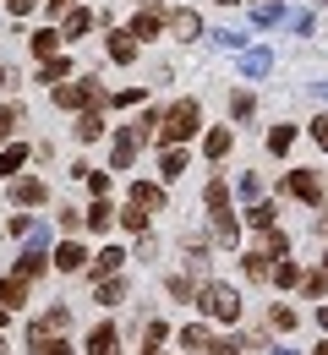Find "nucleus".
I'll use <instances>...</instances> for the list:
<instances>
[{"instance_id": "obj_1", "label": "nucleus", "mask_w": 328, "mask_h": 355, "mask_svg": "<svg viewBox=\"0 0 328 355\" xmlns=\"http://www.w3.org/2000/svg\"><path fill=\"white\" fill-rule=\"evenodd\" d=\"M197 126H202V110H197V98H181V104H170V115L159 121V137H153V142L175 148V142L197 137Z\"/></svg>"}, {"instance_id": "obj_2", "label": "nucleus", "mask_w": 328, "mask_h": 355, "mask_svg": "<svg viewBox=\"0 0 328 355\" xmlns=\"http://www.w3.org/2000/svg\"><path fill=\"white\" fill-rule=\"evenodd\" d=\"M197 306H202V317H214V322H235L241 317V295H235L230 284H197Z\"/></svg>"}, {"instance_id": "obj_3", "label": "nucleus", "mask_w": 328, "mask_h": 355, "mask_svg": "<svg viewBox=\"0 0 328 355\" xmlns=\"http://www.w3.org/2000/svg\"><path fill=\"white\" fill-rule=\"evenodd\" d=\"M49 93H55V104H60V110H88V104H110L98 83H55Z\"/></svg>"}, {"instance_id": "obj_4", "label": "nucleus", "mask_w": 328, "mask_h": 355, "mask_svg": "<svg viewBox=\"0 0 328 355\" xmlns=\"http://www.w3.org/2000/svg\"><path fill=\"white\" fill-rule=\"evenodd\" d=\"M284 191L301 197V202H312V208L323 202V180H318V170H290V175H284Z\"/></svg>"}, {"instance_id": "obj_5", "label": "nucleus", "mask_w": 328, "mask_h": 355, "mask_svg": "<svg viewBox=\"0 0 328 355\" xmlns=\"http://www.w3.org/2000/svg\"><path fill=\"white\" fill-rule=\"evenodd\" d=\"M44 197H49V191H44V180H39V175H11V202H17V208H39Z\"/></svg>"}, {"instance_id": "obj_6", "label": "nucleus", "mask_w": 328, "mask_h": 355, "mask_svg": "<svg viewBox=\"0 0 328 355\" xmlns=\"http://www.w3.org/2000/svg\"><path fill=\"white\" fill-rule=\"evenodd\" d=\"M137 132H132V126H126V132L115 137V148H110V170H132V164H137Z\"/></svg>"}, {"instance_id": "obj_7", "label": "nucleus", "mask_w": 328, "mask_h": 355, "mask_svg": "<svg viewBox=\"0 0 328 355\" xmlns=\"http://www.w3.org/2000/svg\"><path fill=\"white\" fill-rule=\"evenodd\" d=\"M159 28H170V17H164V11L153 6V0H148V6H137V22H132V39H153Z\"/></svg>"}, {"instance_id": "obj_8", "label": "nucleus", "mask_w": 328, "mask_h": 355, "mask_svg": "<svg viewBox=\"0 0 328 355\" xmlns=\"http://www.w3.org/2000/svg\"><path fill=\"white\" fill-rule=\"evenodd\" d=\"M98 137H104V104H88L77 115V142H98Z\"/></svg>"}, {"instance_id": "obj_9", "label": "nucleus", "mask_w": 328, "mask_h": 355, "mask_svg": "<svg viewBox=\"0 0 328 355\" xmlns=\"http://www.w3.org/2000/svg\"><path fill=\"white\" fill-rule=\"evenodd\" d=\"M110 60H115V66H132V60H137V39H132V28H126V33H121V28L110 33Z\"/></svg>"}, {"instance_id": "obj_10", "label": "nucleus", "mask_w": 328, "mask_h": 355, "mask_svg": "<svg viewBox=\"0 0 328 355\" xmlns=\"http://www.w3.org/2000/svg\"><path fill=\"white\" fill-rule=\"evenodd\" d=\"M49 268V257H44V246H28V252H22V257H17V279H28V284H33V279H39V273H44Z\"/></svg>"}, {"instance_id": "obj_11", "label": "nucleus", "mask_w": 328, "mask_h": 355, "mask_svg": "<svg viewBox=\"0 0 328 355\" xmlns=\"http://www.w3.org/2000/svg\"><path fill=\"white\" fill-rule=\"evenodd\" d=\"M187 164H191L187 148L175 142V148H164V159H159V175H164V180H181V175H187Z\"/></svg>"}, {"instance_id": "obj_12", "label": "nucleus", "mask_w": 328, "mask_h": 355, "mask_svg": "<svg viewBox=\"0 0 328 355\" xmlns=\"http://www.w3.org/2000/svg\"><path fill=\"white\" fill-rule=\"evenodd\" d=\"M115 345H121V334L110 322H98L94 334H88V355H115Z\"/></svg>"}, {"instance_id": "obj_13", "label": "nucleus", "mask_w": 328, "mask_h": 355, "mask_svg": "<svg viewBox=\"0 0 328 355\" xmlns=\"http://www.w3.org/2000/svg\"><path fill=\"white\" fill-rule=\"evenodd\" d=\"M28 345L33 355H71V345H60V334H39V328H28Z\"/></svg>"}, {"instance_id": "obj_14", "label": "nucleus", "mask_w": 328, "mask_h": 355, "mask_svg": "<svg viewBox=\"0 0 328 355\" xmlns=\"http://www.w3.org/2000/svg\"><path fill=\"white\" fill-rule=\"evenodd\" d=\"M132 202H142L148 214H159V208H164V186H153V180H137V186H132Z\"/></svg>"}, {"instance_id": "obj_15", "label": "nucleus", "mask_w": 328, "mask_h": 355, "mask_svg": "<svg viewBox=\"0 0 328 355\" xmlns=\"http://www.w3.org/2000/svg\"><path fill=\"white\" fill-rule=\"evenodd\" d=\"M170 33L187 44V39H197L202 33V22H197V11H170Z\"/></svg>"}, {"instance_id": "obj_16", "label": "nucleus", "mask_w": 328, "mask_h": 355, "mask_svg": "<svg viewBox=\"0 0 328 355\" xmlns=\"http://www.w3.org/2000/svg\"><path fill=\"white\" fill-rule=\"evenodd\" d=\"M94 22H98L94 11H83V6H77V11H66V28H60V39H83Z\"/></svg>"}, {"instance_id": "obj_17", "label": "nucleus", "mask_w": 328, "mask_h": 355, "mask_svg": "<svg viewBox=\"0 0 328 355\" xmlns=\"http://www.w3.org/2000/svg\"><path fill=\"white\" fill-rule=\"evenodd\" d=\"M214 235H219L225 246H235V241H241V224H235L230 208H214Z\"/></svg>"}, {"instance_id": "obj_18", "label": "nucleus", "mask_w": 328, "mask_h": 355, "mask_svg": "<svg viewBox=\"0 0 328 355\" xmlns=\"http://www.w3.org/2000/svg\"><path fill=\"white\" fill-rule=\"evenodd\" d=\"M22 301H28V279H0V306L17 311Z\"/></svg>"}, {"instance_id": "obj_19", "label": "nucleus", "mask_w": 328, "mask_h": 355, "mask_svg": "<svg viewBox=\"0 0 328 355\" xmlns=\"http://www.w3.org/2000/svg\"><path fill=\"white\" fill-rule=\"evenodd\" d=\"M230 142H235L230 126H214V132L202 137V153H208V159H225V153H230Z\"/></svg>"}, {"instance_id": "obj_20", "label": "nucleus", "mask_w": 328, "mask_h": 355, "mask_svg": "<svg viewBox=\"0 0 328 355\" xmlns=\"http://www.w3.org/2000/svg\"><path fill=\"white\" fill-rule=\"evenodd\" d=\"M83 263H88V252H83L77 241H66V246L55 252V268H60V273H77V268H83Z\"/></svg>"}, {"instance_id": "obj_21", "label": "nucleus", "mask_w": 328, "mask_h": 355, "mask_svg": "<svg viewBox=\"0 0 328 355\" xmlns=\"http://www.w3.org/2000/svg\"><path fill=\"white\" fill-rule=\"evenodd\" d=\"M121 263H126V252H121V246H104V252H98V263H94V279H110V273H121Z\"/></svg>"}, {"instance_id": "obj_22", "label": "nucleus", "mask_w": 328, "mask_h": 355, "mask_svg": "<svg viewBox=\"0 0 328 355\" xmlns=\"http://www.w3.org/2000/svg\"><path fill=\"white\" fill-rule=\"evenodd\" d=\"M22 159H28V148H22V142L0 148V180H11V175H17V170H22Z\"/></svg>"}, {"instance_id": "obj_23", "label": "nucleus", "mask_w": 328, "mask_h": 355, "mask_svg": "<svg viewBox=\"0 0 328 355\" xmlns=\"http://www.w3.org/2000/svg\"><path fill=\"white\" fill-rule=\"evenodd\" d=\"M66 77H71V60H66V55H49L44 71H39V83H49V88H55V83H66Z\"/></svg>"}, {"instance_id": "obj_24", "label": "nucleus", "mask_w": 328, "mask_h": 355, "mask_svg": "<svg viewBox=\"0 0 328 355\" xmlns=\"http://www.w3.org/2000/svg\"><path fill=\"white\" fill-rule=\"evenodd\" d=\"M274 214H279L274 202H252V208H246V224H252V230H274Z\"/></svg>"}, {"instance_id": "obj_25", "label": "nucleus", "mask_w": 328, "mask_h": 355, "mask_svg": "<svg viewBox=\"0 0 328 355\" xmlns=\"http://www.w3.org/2000/svg\"><path fill=\"white\" fill-rule=\"evenodd\" d=\"M246 273H252V279H274V263H268V252H263V246H257V252H246Z\"/></svg>"}, {"instance_id": "obj_26", "label": "nucleus", "mask_w": 328, "mask_h": 355, "mask_svg": "<svg viewBox=\"0 0 328 355\" xmlns=\"http://www.w3.org/2000/svg\"><path fill=\"white\" fill-rule=\"evenodd\" d=\"M66 322H71V311H66V306H49L44 317H39V322H33V328H39V334H60V328H66Z\"/></svg>"}, {"instance_id": "obj_27", "label": "nucleus", "mask_w": 328, "mask_h": 355, "mask_svg": "<svg viewBox=\"0 0 328 355\" xmlns=\"http://www.w3.org/2000/svg\"><path fill=\"white\" fill-rule=\"evenodd\" d=\"M110 224H115V208H110V202H104V197H98L94 208H88V230H98V235H104V230H110Z\"/></svg>"}, {"instance_id": "obj_28", "label": "nucleus", "mask_w": 328, "mask_h": 355, "mask_svg": "<svg viewBox=\"0 0 328 355\" xmlns=\"http://www.w3.org/2000/svg\"><path fill=\"white\" fill-rule=\"evenodd\" d=\"M301 290H307L312 301H323V295H328V268H318V273H301Z\"/></svg>"}, {"instance_id": "obj_29", "label": "nucleus", "mask_w": 328, "mask_h": 355, "mask_svg": "<svg viewBox=\"0 0 328 355\" xmlns=\"http://www.w3.org/2000/svg\"><path fill=\"white\" fill-rule=\"evenodd\" d=\"M268 66H274V55H268V49H252V55L241 60V71H246V77H263Z\"/></svg>"}, {"instance_id": "obj_30", "label": "nucleus", "mask_w": 328, "mask_h": 355, "mask_svg": "<svg viewBox=\"0 0 328 355\" xmlns=\"http://www.w3.org/2000/svg\"><path fill=\"white\" fill-rule=\"evenodd\" d=\"M202 197H208V214H214V208H230V186H225L219 175L208 180V191H202Z\"/></svg>"}, {"instance_id": "obj_31", "label": "nucleus", "mask_w": 328, "mask_h": 355, "mask_svg": "<svg viewBox=\"0 0 328 355\" xmlns=\"http://www.w3.org/2000/svg\"><path fill=\"white\" fill-rule=\"evenodd\" d=\"M181 345H187V350H208L214 339H208V328H202V322H191V328H181Z\"/></svg>"}, {"instance_id": "obj_32", "label": "nucleus", "mask_w": 328, "mask_h": 355, "mask_svg": "<svg viewBox=\"0 0 328 355\" xmlns=\"http://www.w3.org/2000/svg\"><path fill=\"white\" fill-rule=\"evenodd\" d=\"M98 301H104V306H115V301H126V284H121V279L110 273V279L98 284Z\"/></svg>"}, {"instance_id": "obj_33", "label": "nucleus", "mask_w": 328, "mask_h": 355, "mask_svg": "<svg viewBox=\"0 0 328 355\" xmlns=\"http://www.w3.org/2000/svg\"><path fill=\"white\" fill-rule=\"evenodd\" d=\"M55 44H60V33H55V28L33 33V55H39V60H49V55H55Z\"/></svg>"}, {"instance_id": "obj_34", "label": "nucleus", "mask_w": 328, "mask_h": 355, "mask_svg": "<svg viewBox=\"0 0 328 355\" xmlns=\"http://www.w3.org/2000/svg\"><path fill=\"white\" fill-rule=\"evenodd\" d=\"M290 142H295V126H274L268 132V153H290Z\"/></svg>"}, {"instance_id": "obj_35", "label": "nucleus", "mask_w": 328, "mask_h": 355, "mask_svg": "<svg viewBox=\"0 0 328 355\" xmlns=\"http://www.w3.org/2000/svg\"><path fill=\"white\" fill-rule=\"evenodd\" d=\"M17 126H22V110H17V104H0V142L17 132Z\"/></svg>"}, {"instance_id": "obj_36", "label": "nucleus", "mask_w": 328, "mask_h": 355, "mask_svg": "<svg viewBox=\"0 0 328 355\" xmlns=\"http://www.w3.org/2000/svg\"><path fill=\"white\" fill-rule=\"evenodd\" d=\"M279 17H284V6H279V0H263V6H257V28H274Z\"/></svg>"}, {"instance_id": "obj_37", "label": "nucleus", "mask_w": 328, "mask_h": 355, "mask_svg": "<svg viewBox=\"0 0 328 355\" xmlns=\"http://www.w3.org/2000/svg\"><path fill=\"white\" fill-rule=\"evenodd\" d=\"M121 224H126V230H148V208H142V202H132V208H126V214H121Z\"/></svg>"}, {"instance_id": "obj_38", "label": "nucleus", "mask_w": 328, "mask_h": 355, "mask_svg": "<svg viewBox=\"0 0 328 355\" xmlns=\"http://www.w3.org/2000/svg\"><path fill=\"white\" fill-rule=\"evenodd\" d=\"M263 252H268V257H284V252H290V241H284L279 230H263Z\"/></svg>"}, {"instance_id": "obj_39", "label": "nucleus", "mask_w": 328, "mask_h": 355, "mask_svg": "<svg viewBox=\"0 0 328 355\" xmlns=\"http://www.w3.org/2000/svg\"><path fill=\"white\" fill-rule=\"evenodd\" d=\"M274 284H284V290L301 284V268H295V263H274Z\"/></svg>"}, {"instance_id": "obj_40", "label": "nucleus", "mask_w": 328, "mask_h": 355, "mask_svg": "<svg viewBox=\"0 0 328 355\" xmlns=\"http://www.w3.org/2000/svg\"><path fill=\"white\" fill-rule=\"evenodd\" d=\"M268 328H279V334H284V328H295V311H290V306H268Z\"/></svg>"}, {"instance_id": "obj_41", "label": "nucleus", "mask_w": 328, "mask_h": 355, "mask_svg": "<svg viewBox=\"0 0 328 355\" xmlns=\"http://www.w3.org/2000/svg\"><path fill=\"white\" fill-rule=\"evenodd\" d=\"M230 115H235V121H246V115H252V93H246V88L230 93Z\"/></svg>"}, {"instance_id": "obj_42", "label": "nucleus", "mask_w": 328, "mask_h": 355, "mask_svg": "<svg viewBox=\"0 0 328 355\" xmlns=\"http://www.w3.org/2000/svg\"><path fill=\"white\" fill-rule=\"evenodd\" d=\"M170 295H175V301H191V295H197V284H191V279H181V273H175V279H170Z\"/></svg>"}, {"instance_id": "obj_43", "label": "nucleus", "mask_w": 328, "mask_h": 355, "mask_svg": "<svg viewBox=\"0 0 328 355\" xmlns=\"http://www.w3.org/2000/svg\"><path fill=\"white\" fill-rule=\"evenodd\" d=\"M164 334H170L164 322H148V345H142V350H159V345H164Z\"/></svg>"}, {"instance_id": "obj_44", "label": "nucleus", "mask_w": 328, "mask_h": 355, "mask_svg": "<svg viewBox=\"0 0 328 355\" xmlns=\"http://www.w3.org/2000/svg\"><path fill=\"white\" fill-rule=\"evenodd\" d=\"M307 132H312V142H318V148H328V115H318Z\"/></svg>"}, {"instance_id": "obj_45", "label": "nucleus", "mask_w": 328, "mask_h": 355, "mask_svg": "<svg viewBox=\"0 0 328 355\" xmlns=\"http://www.w3.org/2000/svg\"><path fill=\"white\" fill-rule=\"evenodd\" d=\"M263 191V175H241V197H257Z\"/></svg>"}, {"instance_id": "obj_46", "label": "nucleus", "mask_w": 328, "mask_h": 355, "mask_svg": "<svg viewBox=\"0 0 328 355\" xmlns=\"http://www.w3.org/2000/svg\"><path fill=\"white\" fill-rule=\"evenodd\" d=\"M115 104H121V110H132V104H142V88H126V93H115Z\"/></svg>"}, {"instance_id": "obj_47", "label": "nucleus", "mask_w": 328, "mask_h": 355, "mask_svg": "<svg viewBox=\"0 0 328 355\" xmlns=\"http://www.w3.org/2000/svg\"><path fill=\"white\" fill-rule=\"evenodd\" d=\"M44 11H49V17H66V11H71V0H44Z\"/></svg>"}, {"instance_id": "obj_48", "label": "nucleus", "mask_w": 328, "mask_h": 355, "mask_svg": "<svg viewBox=\"0 0 328 355\" xmlns=\"http://www.w3.org/2000/svg\"><path fill=\"white\" fill-rule=\"evenodd\" d=\"M33 6H39V0H11V17H28Z\"/></svg>"}, {"instance_id": "obj_49", "label": "nucleus", "mask_w": 328, "mask_h": 355, "mask_svg": "<svg viewBox=\"0 0 328 355\" xmlns=\"http://www.w3.org/2000/svg\"><path fill=\"white\" fill-rule=\"evenodd\" d=\"M208 355H241V350H235L230 339H225V345H208Z\"/></svg>"}, {"instance_id": "obj_50", "label": "nucleus", "mask_w": 328, "mask_h": 355, "mask_svg": "<svg viewBox=\"0 0 328 355\" xmlns=\"http://www.w3.org/2000/svg\"><path fill=\"white\" fill-rule=\"evenodd\" d=\"M318 322H323V328H328V306H323V311H318Z\"/></svg>"}, {"instance_id": "obj_51", "label": "nucleus", "mask_w": 328, "mask_h": 355, "mask_svg": "<svg viewBox=\"0 0 328 355\" xmlns=\"http://www.w3.org/2000/svg\"><path fill=\"white\" fill-rule=\"evenodd\" d=\"M0 355H11V345H6V339H0Z\"/></svg>"}, {"instance_id": "obj_52", "label": "nucleus", "mask_w": 328, "mask_h": 355, "mask_svg": "<svg viewBox=\"0 0 328 355\" xmlns=\"http://www.w3.org/2000/svg\"><path fill=\"white\" fill-rule=\"evenodd\" d=\"M312 355H328V345H318V350H312Z\"/></svg>"}, {"instance_id": "obj_53", "label": "nucleus", "mask_w": 328, "mask_h": 355, "mask_svg": "<svg viewBox=\"0 0 328 355\" xmlns=\"http://www.w3.org/2000/svg\"><path fill=\"white\" fill-rule=\"evenodd\" d=\"M0 88H6V66H0Z\"/></svg>"}, {"instance_id": "obj_54", "label": "nucleus", "mask_w": 328, "mask_h": 355, "mask_svg": "<svg viewBox=\"0 0 328 355\" xmlns=\"http://www.w3.org/2000/svg\"><path fill=\"white\" fill-rule=\"evenodd\" d=\"M0 328H6V306H0Z\"/></svg>"}, {"instance_id": "obj_55", "label": "nucleus", "mask_w": 328, "mask_h": 355, "mask_svg": "<svg viewBox=\"0 0 328 355\" xmlns=\"http://www.w3.org/2000/svg\"><path fill=\"white\" fill-rule=\"evenodd\" d=\"M214 6H235V0H214Z\"/></svg>"}, {"instance_id": "obj_56", "label": "nucleus", "mask_w": 328, "mask_h": 355, "mask_svg": "<svg viewBox=\"0 0 328 355\" xmlns=\"http://www.w3.org/2000/svg\"><path fill=\"white\" fill-rule=\"evenodd\" d=\"M274 355H295V350H274Z\"/></svg>"}, {"instance_id": "obj_57", "label": "nucleus", "mask_w": 328, "mask_h": 355, "mask_svg": "<svg viewBox=\"0 0 328 355\" xmlns=\"http://www.w3.org/2000/svg\"><path fill=\"white\" fill-rule=\"evenodd\" d=\"M318 88H323V93H328V83H318Z\"/></svg>"}, {"instance_id": "obj_58", "label": "nucleus", "mask_w": 328, "mask_h": 355, "mask_svg": "<svg viewBox=\"0 0 328 355\" xmlns=\"http://www.w3.org/2000/svg\"><path fill=\"white\" fill-rule=\"evenodd\" d=\"M148 355H164V350H148Z\"/></svg>"}, {"instance_id": "obj_59", "label": "nucleus", "mask_w": 328, "mask_h": 355, "mask_svg": "<svg viewBox=\"0 0 328 355\" xmlns=\"http://www.w3.org/2000/svg\"><path fill=\"white\" fill-rule=\"evenodd\" d=\"M323 268H328V252H323Z\"/></svg>"}, {"instance_id": "obj_60", "label": "nucleus", "mask_w": 328, "mask_h": 355, "mask_svg": "<svg viewBox=\"0 0 328 355\" xmlns=\"http://www.w3.org/2000/svg\"><path fill=\"white\" fill-rule=\"evenodd\" d=\"M137 6H148V0H137Z\"/></svg>"}, {"instance_id": "obj_61", "label": "nucleus", "mask_w": 328, "mask_h": 355, "mask_svg": "<svg viewBox=\"0 0 328 355\" xmlns=\"http://www.w3.org/2000/svg\"><path fill=\"white\" fill-rule=\"evenodd\" d=\"M323 202H328V197H323Z\"/></svg>"}]
</instances>
